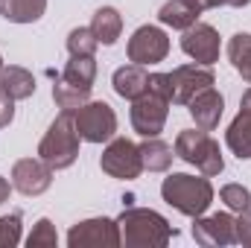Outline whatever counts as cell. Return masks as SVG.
<instances>
[{
	"label": "cell",
	"mask_w": 251,
	"mask_h": 248,
	"mask_svg": "<svg viewBox=\"0 0 251 248\" xmlns=\"http://www.w3.org/2000/svg\"><path fill=\"white\" fill-rule=\"evenodd\" d=\"M73 120L85 143H108L117 134V114L102 99H88L82 108L73 111Z\"/></svg>",
	"instance_id": "cell-5"
},
{
	"label": "cell",
	"mask_w": 251,
	"mask_h": 248,
	"mask_svg": "<svg viewBox=\"0 0 251 248\" xmlns=\"http://www.w3.org/2000/svg\"><path fill=\"white\" fill-rule=\"evenodd\" d=\"M222 6H231V9H243V6H249L251 0H219Z\"/></svg>",
	"instance_id": "cell-32"
},
{
	"label": "cell",
	"mask_w": 251,
	"mask_h": 248,
	"mask_svg": "<svg viewBox=\"0 0 251 248\" xmlns=\"http://www.w3.org/2000/svg\"><path fill=\"white\" fill-rule=\"evenodd\" d=\"M62 76L67 82L91 91L94 88V79H97V59L94 56H70V62L64 64Z\"/></svg>",
	"instance_id": "cell-23"
},
{
	"label": "cell",
	"mask_w": 251,
	"mask_h": 248,
	"mask_svg": "<svg viewBox=\"0 0 251 248\" xmlns=\"http://www.w3.org/2000/svg\"><path fill=\"white\" fill-rule=\"evenodd\" d=\"M240 111H251V88L243 94V99H240Z\"/></svg>",
	"instance_id": "cell-33"
},
{
	"label": "cell",
	"mask_w": 251,
	"mask_h": 248,
	"mask_svg": "<svg viewBox=\"0 0 251 248\" xmlns=\"http://www.w3.org/2000/svg\"><path fill=\"white\" fill-rule=\"evenodd\" d=\"M12 190H15V187H12V181H6V178L0 175V204L9 198V193H12Z\"/></svg>",
	"instance_id": "cell-31"
},
{
	"label": "cell",
	"mask_w": 251,
	"mask_h": 248,
	"mask_svg": "<svg viewBox=\"0 0 251 248\" xmlns=\"http://www.w3.org/2000/svg\"><path fill=\"white\" fill-rule=\"evenodd\" d=\"M225 143H228V149L240 161H249L251 158V111H240L231 120L228 131H225Z\"/></svg>",
	"instance_id": "cell-19"
},
{
	"label": "cell",
	"mask_w": 251,
	"mask_h": 248,
	"mask_svg": "<svg viewBox=\"0 0 251 248\" xmlns=\"http://www.w3.org/2000/svg\"><path fill=\"white\" fill-rule=\"evenodd\" d=\"M12 120H15V99L0 91V128H6Z\"/></svg>",
	"instance_id": "cell-30"
},
{
	"label": "cell",
	"mask_w": 251,
	"mask_h": 248,
	"mask_svg": "<svg viewBox=\"0 0 251 248\" xmlns=\"http://www.w3.org/2000/svg\"><path fill=\"white\" fill-rule=\"evenodd\" d=\"M53 184V167L41 158H21L12 167V187L21 196H41Z\"/></svg>",
	"instance_id": "cell-13"
},
{
	"label": "cell",
	"mask_w": 251,
	"mask_h": 248,
	"mask_svg": "<svg viewBox=\"0 0 251 248\" xmlns=\"http://www.w3.org/2000/svg\"><path fill=\"white\" fill-rule=\"evenodd\" d=\"M117 225L126 248H164L176 237L173 225L149 207H126L117 216Z\"/></svg>",
	"instance_id": "cell-1"
},
{
	"label": "cell",
	"mask_w": 251,
	"mask_h": 248,
	"mask_svg": "<svg viewBox=\"0 0 251 248\" xmlns=\"http://www.w3.org/2000/svg\"><path fill=\"white\" fill-rule=\"evenodd\" d=\"M219 198L225 201V207L231 213H246V210H251V190L243 184H225L219 190Z\"/></svg>",
	"instance_id": "cell-26"
},
{
	"label": "cell",
	"mask_w": 251,
	"mask_h": 248,
	"mask_svg": "<svg viewBox=\"0 0 251 248\" xmlns=\"http://www.w3.org/2000/svg\"><path fill=\"white\" fill-rule=\"evenodd\" d=\"M181 50L184 56H190L196 64H216L219 62V53H222V41H219V32L210 26V24H201L196 21L190 29L181 32Z\"/></svg>",
	"instance_id": "cell-12"
},
{
	"label": "cell",
	"mask_w": 251,
	"mask_h": 248,
	"mask_svg": "<svg viewBox=\"0 0 251 248\" xmlns=\"http://www.w3.org/2000/svg\"><path fill=\"white\" fill-rule=\"evenodd\" d=\"M3 67H6V64H3V56H0V73H3Z\"/></svg>",
	"instance_id": "cell-34"
},
{
	"label": "cell",
	"mask_w": 251,
	"mask_h": 248,
	"mask_svg": "<svg viewBox=\"0 0 251 248\" xmlns=\"http://www.w3.org/2000/svg\"><path fill=\"white\" fill-rule=\"evenodd\" d=\"M187 111L193 117V123H196V128L213 131L222 120V114H225V97L216 88H204L201 94H196L187 102Z\"/></svg>",
	"instance_id": "cell-14"
},
{
	"label": "cell",
	"mask_w": 251,
	"mask_h": 248,
	"mask_svg": "<svg viewBox=\"0 0 251 248\" xmlns=\"http://www.w3.org/2000/svg\"><path fill=\"white\" fill-rule=\"evenodd\" d=\"M173 149H176V158H181L184 164L196 167L207 178H216L225 170L222 149H219V143L204 128H184V131H178Z\"/></svg>",
	"instance_id": "cell-4"
},
{
	"label": "cell",
	"mask_w": 251,
	"mask_h": 248,
	"mask_svg": "<svg viewBox=\"0 0 251 248\" xmlns=\"http://www.w3.org/2000/svg\"><path fill=\"white\" fill-rule=\"evenodd\" d=\"M21 231H24V216L21 213L0 216V248H15L21 243Z\"/></svg>",
	"instance_id": "cell-28"
},
{
	"label": "cell",
	"mask_w": 251,
	"mask_h": 248,
	"mask_svg": "<svg viewBox=\"0 0 251 248\" xmlns=\"http://www.w3.org/2000/svg\"><path fill=\"white\" fill-rule=\"evenodd\" d=\"M35 76L26 70V67H18V64H9V67H3V73H0V91L3 94H9L15 102H21V99H29L32 94H35Z\"/></svg>",
	"instance_id": "cell-17"
},
{
	"label": "cell",
	"mask_w": 251,
	"mask_h": 248,
	"mask_svg": "<svg viewBox=\"0 0 251 248\" xmlns=\"http://www.w3.org/2000/svg\"><path fill=\"white\" fill-rule=\"evenodd\" d=\"M170 99L167 97H161V94H155V91H149L146 88V94H140L137 99H131V128L140 134V137H158L161 131H164V125H167V117H170Z\"/></svg>",
	"instance_id": "cell-7"
},
{
	"label": "cell",
	"mask_w": 251,
	"mask_h": 248,
	"mask_svg": "<svg viewBox=\"0 0 251 248\" xmlns=\"http://www.w3.org/2000/svg\"><path fill=\"white\" fill-rule=\"evenodd\" d=\"M228 59L234 64V70L251 82V32H237L228 41Z\"/></svg>",
	"instance_id": "cell-24"
},
{
	"label": "cell",
	"mask_w": 251,
	"mask_h": 248,
	"mask_svg": "<svg viewBox=\"0 0 251 248\" xmlns=\"http://www.w3.org/2000/svg\"><path fill=\"white\" fill-rule=\"evenodd\" d=\"M170 85H173V105H187L196 94L216 85V76L207 64H178L170 73Z\"/></svg>",
	"instance_id": "cell-11"
},
{
	"label": "cell",
	"mask_w": 251,
	"mask_h": 248,
	"mask_svg": "<svg viewBox=\"0 0 251 248\" xmlns=\"http://www.w3.org/2000/svg\"><path fill=\"white\" fill-rule=\"evenodd\" d=\"M97 47H100V41H97V35L91 32V26H76V29H70V35H67V53H70V56H94Z\"/></svg>",
	"instance_id": "cell-25"
},
{
	"label": "cell",
	"mask_w": 251,
	"mask_h": 248,
	"mask_svg": "<svg viewBox=\"0 0 251 248\" xmlns=\"http://www.w3.org/2000/svg\"><path fill=\"white\" fill-rule=\"evenodd\" d=\"M111 85H114V94L117 97H123V99H137L140 94H146V88H149V73H146V67L143 64H123V67H117L114 70V76H111Z\"/></svg>",
	"instance_id": "cell-15"
},
{
	"label": "cell",
	"mask_w": 251,
	"mask_h": 248,
	"mask_svg": "<svg viewBox=\"0 0 251 248\" xmlns=\"http://www.w3.org/2000/svg\"><path fill=\"white\" fill-rule=\"evenodd\" d=\"M67 246L70 248H117L123 246L120 225H117V219H108V216L82 219V222H76L67 231Z\"/></svg>",
	"instance_id": "cell-8"
},
{
	"label": "cell",
	"mask_w": 251,
	"mask_h": 248,
	"mask_svg": "<svg viewBox=\"0 0 251 248\" xmlns=\"http://www.w3.org/2000/svg\"><path fill=\"white\" fill-rule=\"evenodd\" d=\"M47 12V0H0V15L12 24H35Z\"/></svg>",
	"instance_id": "cell-20"
},
{
	"label": "cell",
	"mask_w": 251,
	"mask_h": 248,
	"mask_svg": "<svg viewBox=\"0 0 251 248\" xmlns=\"http://www.w3.org/2000/svg\"><path fill=\"white\" fill-rule=\"evenodd\" d=\"M126 56H128V62L143 64V67L161 64L170 56V35L161 26H155V24H143V26H137L131 32Z\"/></svg>",
	"instance_id": "cell-9"
},
{
	"label": "cell",
	"mask_w": 251,
	"mask_h": 248,
	"mask_svg": "<svg viewBox=\"0 0 251 248\" xmlns=\"http://www.w3.org/2000/svg\"><path fill=\"white\" fill-rule=\"evenodd\" d=\"M193 240L196 246L204 248H222L237 243V216L234 213H210V216H196L193 219Z\"/></svg>",
	"instance_id": "cell-10"
},
{
	"label": "cell",
	"mask_w": 251,
	"mask_h": 248,
	"mask_svg": "<svg viewBox=\"0 0 251 248\" xmlns=\"http://www.w3.org/2000/svg\"><path fill=\"white\" fill-rule=\"evenodd\" d=\"M149 91L167 97L173 102V85H170V73H149Z\"/></svg>",
	"instance_id": "cell-29"
},
{
	"label": "cell",
	"mask_w": 251,
	"mask_h": 248,
	"mask_svg": "<svg viewBox=\"0 0 251 248\" xmlns=\"http://www.w3.org/2000/svg\"><path fill=\"white\" fill-rule=\"evenodd\" d=\"M140 146V161H143V170L146 173H167L173 167V158H176V149L161 140V137H143Z\"/></svg>",
	"instance_id": "cell-16"
},
{
	"label": "cell",
	"mask_w": 251,
	"mask_h": 248,
	"mask_svg": "<svg viewBox=\"0 0 251 248\" xmlns=\"http://www.w3.org/2000/svg\"><path fill=\"white\" fill-rule=\"evenodd\" d=\"M79 128L73 120V111H59V117L50 123V128L44 131L41 143H38V158L44 164L53 167V173L67 170L76 164L79 158Z\"/></svg>",
	"instance_id": "cell-3"
},
{
	"label": "cell",
	"mask_w": 251,
	"mask_h": 248,
	"mask_svg": "<svg viewBox=\"0 0 251 248\" xmlns=\"http://www.w3.org/2000/svg\"><path fill=\"white\" fill-rule=\"evenodd\" d=\"M199 9L196 6H190L187 0H167L164 6H161V12H158V21L164 24V26H173V29H190L196 21H199Z\"/></svg>",
	"instance_id": "cell-21"
},
{
	"label": "cell",
	"mask_w": 251,
	"mask_h": 248,
	"mask_svg": "<svg viewBox=\"0 0 251 248\" xmlns=\"http://www.w3.org/2000/svg\"><path fill=\"white\" fill-rule=\"evenodd\" d=\"M26 246L29 248H53L59 246V234H56V225L50 219H38L32 234L26 237Z\"/></svg>",
	"instance_id": "cell-27"
},
{
	"label": "cell",
	"mask_w": 251,
	"mask_h": 248,
	"mask_svg": "<svg viewBox=\"0 0 251 248\" xmlns=\"http://www.w3.org/2000/svg\"><path fill=\"white\" fill-rule=\"evenodd\" d=\"M161 198L178 210L181 216H201L207 213L210 201H213V184L207 175H190V173H170L161 184Z\"/></svg>",
	"instance_id": "cell-2"
},
{
	"label": "cell",
	"mask_w": 251,
	"mask_h": 248,
	"mask_svg": "<svg viewBox=\"0 0 251 248\" xmlns=\"http://www.w3.org/2000/svg\"><path fill=\"white\" fill-rule=\"evenodd\" d=\"M100 167L105 175L111 178H120V181H134L140 178L143 173V161H140V146L128 137H111L108 146L102 149V158H100Z\"/></svg>",
	"instance_id": "cell-6"
},
{
	"label": "cell",
	"mask_w": 251,
	"mask_h": 248,
	"mask_svg": "<svg viewBox=\"0 0 251 248\" xmlns=\"http://www.w3.org/2000/svg\"><path fill=\"white\" fill-rule=\"evenodd\" d=\"M88 99H91V91H88V88H79V85L67 82L64 76L56 79V85H53V102H56V108H62V111H76V108H82Z\"/></svg>",
	"instance_id": "cell-22"
},
{
	"label": "cell",
	"mask_w": 251,
	"mask_h": 248,
	"mask_svg": "<svg viewBox=\"0 0 251 248\" xmlns=\"http://www.w3.org/2000/svg\"><path fill=\"white\" fill-rule=\"evenodd\" d=\"M91 32H94L97 41L105 44V47L117 44V38H120V32H123V15H120L114 6H102V9H97L94 18H91Z\"/></svg>",
	"instance_id": "cell-18"
}]
</instances>
